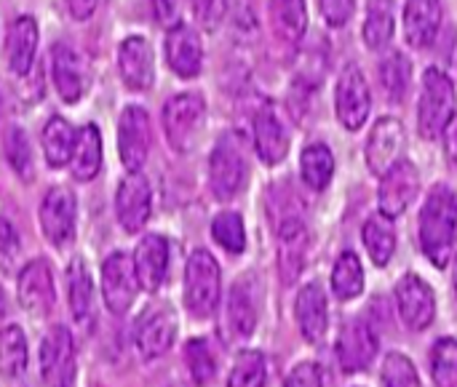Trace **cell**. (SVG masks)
I'll use <instances>...</instances> for the list:
<instances>
[{
	"label": "cell",
	"mask_w": 457,
	"mask_h": 387,
	"mask_svg": "<svg viewBox=\"0 0 457 387\" xmlns=\"http://www.w3.org/2000/svg\"><path fill=\"white\" fill-rule=\"evenodd\" d=\"M364 289V270H361V262L353 251H345L337 257L335 262V270H332V292L337 300H353L359 297Z\"/></svg>",
	"instance_id": "obj_31"
},
{
	"label": "cell",
	"mask_w": 457,
	"mask_h": 387,
	"mask_svg": "<svg viewBox=\"0 0 457 387\" xmlns=\"http://www.w3.org/2000/svg\"><path fill=\"white\" fill-rule=\"evenodd\" d=\"M297 324L300 332L308 342H321L327 334V324H329V313H327V294L319 284H308L300 294H297Z\"/></svg>",
	"instance_id": "obj_21"
},
{
	"label": "cell",
	"mask_w": 457,
	"mask_h": 387,
	"mask_svg": "<svg viewBox=\"0 0 457 387\" xmlns=\"http://www.w3.org/2000/svg\"><path fill=\"white\" fill-rule=\"evenodd\" d=\"M445 142H447V155L457 166V118L450 120V126L445 128Z\"/></svg>",
	"instance_id": "obj_49"
},
{
	"label": "cell",
	"mask_w": 457,
	"mask_h": 387,
	"mask_svg": "<svg viewBox=\"0 0 457 387\" xmlns=\"http://www.w3.org/2000/svg\"><path fill=\"white\" fill-rule=\"evenodd\" d=\"M16 294H19L21 308L29 316H35V318L48 316L56 305V289H54L51 268L43 259L24 265L19 273V281H16Z\"/></svg>",
	"instance_id": "obj_8"
},
{
	"label": "cell",
	"mask_w": 457,
	"mask_h": 387,
	"mask_svg": "<svg viewBox=\"0 0 457 387\" xmlns=\"http://www.w3.org/2000/svg\"><path fill=\"white\" fill-rule=\"evenodd\" d=\"M404 150V128L394 118H380L372 128V136L367 142V163L375 174H386L394 163L402 161Z\"/></svg>",
	"instance_id": "obj_17"
},
{
	"label": "cell",
	"mask_w": 457,
	"mask_h": 387,
	"mask_svg": "<svg viewBox=\"0 0 457 387\" xmlns=\"http://www.w3.org/2000/svg\"><path fill=\"white\" fill-rule=\"evenodd\" d=\"M265 380H268L265 356L257 350H246L238 356L230 377H228V387H265Z\"/></svg>",
	"instance_id": "obj_38"
},
{
	"label": "cell",
	"mask_w": 457,
	"mask_h": 387,
	"mask_svg": "<svg viewBox=\"0 0 457 387\" xmlns=\"http://www.w3.org/2000/svg\"><path fill=\"white\" fill-rule=\"evenodd\" d=\"M394 37V0H370L364 40L370 48H383Z\"/></svg>",
	"instance_id": "obj_33"
},
{
	"label": "cell",
	"mask_w": 457,
	"mask_h": 387,
	"mask_svg": "<svg viewBox=\"0 0 457 387\" xmlns=\"http://www.w3.org/2000/svg\"><path fill=\"white\" fill-rule=\"evenodd\" d=\"M353 5H356V0H319V8H321L327 24H332V27H343L351 19Z\"/></svg>",
	"instance_id": "obj_43"
},
{
	"label": "cell",
	"mask_w": 457,
	"mask_h": 387,
	"mask_svg": "<svg viewBox=\"0 0 457 387\" xmlns=\"http://www.w3.org/2000/svg\"><path fill=\"white\" fill-rule=\"evenodd\" d=\"M166 59H169V67L179 78H195L201 72V62H204V48H201L198 32L182 21L174 24L166 35Z\"/></svg>",
	"instance_id": "obj_18"
},
{
	"label": "cell",
	"mask_w": 457,
	"mask_h": 387,
	"mask_svg": "<svg viewBox=\"0 0 457 387\" xmlns=\"http://www.w3.org/2000/svg\"><path fill=\"white\" fill-rule=\"evenodd\" d=\"M370 115V88L359 67L343 70L337 80V118L348 131H356L364 126Z\"/></svg>",
	"instance_id": "obj_14"
},
{
	"label": "cell",
	"mask_w": 457,
	"mask_h": 387,
	"mask_svg": "<svg viewBox=\"0 0 457 387\" xmlns=\"http://www.w3.org/2000/svg\"><path fill=\"white\" fill-rule=\"evenodd\" d=\"M96 3H99V0H67L70 13H72L75 19H88V16L94 13Z\"/></svg>",
	"instance_id": "obj_48"
},
{
	"label": "cell",
	"mask_w": 457,
	"mask_h": 387,
	"mask_svg": "<svg viewBox=\"0 0 457 387\" xmlns=\"http://www.w3.org/2000/svg\"><path fill=\"white\" fill-rule=\"evenodd\" d=\"M225 8H228V0H193L195 19L204 27H214L225 16Z\"/></svg>",
	"instance_id": "obj_45"
},
{
	"label": "cell",
	"mask_w": 457,
	"mask_h": 387,
	"mask_svg": "<svg viewBox=\"0 0 457 387\" xmlns=\"http://www.w3.org/2000/svg\"><path fill=\"white\" fill-rule=\"evenodd\" d=\"M35 48H37V24L32 16H19L16 21H11L8 35H5V59L11 72L16 75H27L35 59Z\"/></svg>",
	"instance_id": "obj_22"
},
{
	"label": "cell",
	"mask_w": 457,
	"mask_h": 387,
	"mask_svg": "<svg viewBox=\"0 0 457 387\" xmlns=\"http://www.w3.org/2000/svg\"><path fill=\"white\" fill-rule=\"evenodd\" d=\"M75 142H78L75 128L64 118H51L43 128V152H46L48 166H54V169L67 166L72 161Z\"/></svg>",
	"instance_id": "obj_26"
},
{
	"label": "cell",
	"mask_w": 457,
	"mask_h": 387,
	"mask_svg": "<svg viewBox=\"0 0 457 387\" xmlns=\"http://www.w3.org/2000/svg\"><path fill=\"white\" fill-rule=\"evenodd\" d=\"M153 13L163 27L179 24V0H153Z\"/></svg>",
	"instance_id": "obj_46"
},
{
	"label": "cell",
	"mask_w": 457,
	"mask_h": 387,
	"mask_svg": "<svg viewBox=\"0 0 457 387\" xmlns=\"http://www.w3.org/2000/svg\"><path fill=\"white\" fill-rule=\"evenodd\" d=\"M174 337H177V321H174V313L169 308L147 310L139 318L137 332H134L137 348H139L142 358H147V361L169 353V348L174 345Z\"/></svg>",
	"instance_id": "obj_15"
},
{
	"label": "cell",
	"mask_w": 457,
	"mask_h": 387,
	"mask_svg": "<svg viewBox=\"0 0 457 387\" xmlns=\"http://www.w3.org/2000/svg\"><path fill=\"white\" fill-rule=\"evenodd\" d=\"M246 179V163L233 139H222L209 161V185L220 201H230Z\"/></svg>",
	"instance_id": "obj_11"
},
{
	"label": "cell",
	"mask_w": 457,
	"mask_h": 387,
	"mask_svg": "<svg viewBox=\"0 0 457 387\" xmlns=\"http://www.w3.org/2000/svg\"><path fill=\"white\" fill-rule=\"evenodd\" d=\"M457 243V195L450 187H434L420 214V246L436 268H447Z\"/></svg>",
	"instance_id": "obj_1"
},
{
	"label": "cell",
	"mask_w": 457,
	"mask_h": 387,
	"mask_svg": "<svg viewBox=\"0 0 457 387\" xmlns=\"http://www.w3.org/2000/svg\"><path fill=\"white\" fill-rule=\"evenodd\" d=\"M453 118H455V83L442 70H428L423 78L418 128L426 139H436L445 134Z\"/></svg>",
	"instance_id": "obj_2"
},
{
	"label": "cell",
	"mask_w": 457,
	"mask_h": 387,
	"mask_svg": "<svg viewBox=\"0 0 457 387\" xmlns=\"http://www.w3.org/2000/svg\"><path fill=\"white\" fill-rule=\"evenodd\" d=\"M40 227L48 243L67 246L75 238V195L64 187H54L46 193L40 203Z\"/></svg>",
	"instance_id": "obj_10"
},
{
	"label": "cell",
	"mask_w": 457,
	"mask_h": 387,
	"mask_svg": "<svg viewBox=\"0 0 457 387\" xmlns=\"http://www.w3.org/2000/svg\"><path fill=\"white\" fill-rule=\"evenodd\" d=\"M364 246L372 257L375 265H388V259L396 251V230L391 217L386 214H372L364 225Z\"/></svg>",
	"instance_id": "obj_29"
},
{
	"label": "cell",
	"mask_w": 457,
	"mask_h": 387,
	"mask_svg": "<svg viewBox=\"0 0 457 387\" xmlns=\"http://www.w3.org/2000/svg\"><path fill=\"white\" fill-rule=\"evenodd\" d=\"M120 78L131 91H145L153 86V48L145 37H126L118 48Z\"/></svg>",
	"instance_id": "obj_20"
},
{
	"label": "cell",
	"mask_w": 457,
	"mask_h": 387,
	"mask_svg": "<svg viewBox=\"0 0 457 387\" xmlns=\"http://www.w3.org/2000/svg\"><path fill=\"white\" fill-rule=\"evenodd\" d=\"M284 387H321V372H319L316 364L303 361V364H297V366L289 372Z\"/></svg>",
	"instance_id": "obj_44"
},
{
	"label": "cell",
	"mask_w": 457,
	"mask_h": 387,
	"mask_svg": "<svg viewBox=\"0 0 457 387\" xmlns=\"http://www.w3.org/2000/svg\"><path fill=\"white\" fill-rule=\"evenodd\" d=\"M204 112H206V104L198 94H179L166 102L163 128H166V139L171 142L174 150L185 152L193 144V139L204 123Z\"/></svg>",
	"instance_id": "obj_5"
},
{
	"label": "cell",
	"mask_w": 457,
	"mask_h": 387,
	"mask_svg": "<svg viewBox=\"0 0 457 387\" xmlns=\"http://www.w3.org/2000/svg\"><path fill=\"white\" fill-rule=\"evenodd\" d=\"M410 75H412V67H410V59L399 51L388 54L383 62H380V86L386 91V96L391 102H402L407 88H410Z\"/></svg>",
	"instance_id": "obj_34"
},
{
	"label": "cell",
	"mask_w": 457,
	"mask_h": 387,
	"mask_svg": "<svg viewBox=\"0 0 457 387\" xmlns=\"http://www.w3.org/2000/svg\"><path fill=\"white\" fill-rule=\"evenodd\" d=\"M257 326V308H254V297L244 284H236L228 300V329L233 337L246 340Z\"/></svg>",
	"instance_id": "obj_30"
},
{
	"label": "cell",
	"mask_w": 457,
	"mask_h": 387,
	"mask_svg": "<svg viewBox=\"0 0 457 387\" xmlns=\"http://www.w3.org/2000/svg\"><path fill=\"white\" fill-rule=\"evenodd\" d=\"M300 166H303V177H305L308 187H313L316 193H321L332 182L335 158H332V150L327 144H311V147H305Z\"/></svg>",
	"instance_id": "obj_32"
},
{
	"label": "cell",
	"mask_w": 457,
	"mask_h": 387,
	"mask_svg": "<svg viewBox=\"0 0 457 387\" xmlns=\"http://www.w3.org/2000/svg\"><path fill=\"white\" fill-rule=\"evenodd\" d=\"M67 292H70V310L78 321H86L91 313V302H94V286H91V276L88 268L83 262H72L67 270Z\"/></svg>",
	"instance_id": "obj_35"
},
{
	"label": "cell",
	"mask_w": 457,
	"mask_h": 387,
	"mask_svg": "<svg viewBox=\"0 0 457 387\" xmlns=\"http://www.w3.org/2000/svg\"><path fill=\"white\" fill-rule=\"evenodd\" d=\"M455 294H457V262H455Z\"/></svg>",
	"instance_id": "obj_50"
},
{
	"label": "cell",
	"mask_w": 457,
	"mask_h": 387,
	"mask_svg": "<svg viewBox=\"0 0 457 387\" xmlns=\"http://www.w3.org/2000/svg\"><path fill=\"white\" fill-rule=\"evenodd\" d=\"M185 364H187L190 380L198 387L206 385L214 377V372H217L214 356H212V350H209V345L204 340H190L185 345Z\"/></svg>",
	"instance_id": "obj_40"
},
{
	"label": "cell",
	"mask_w": 457,
	"mask_h": 387,
	"mask_svg": "<svg viewBox=\"0 0 457 387\" xmlns=\"http://www.w3.org/2000/svg\"><path fill=\"white\" fill-rule=\"evenodd\" d=\"M420 190V177L418 169L410 161H399L394 163L380 182V214L396 219L399 214H404L410 209V203L415 201Z\"/></svg>",
	"instance_id": "obj_13"
},
{
	"label": "cell",
	"mask_w": 457,
	"mask_h": 387,
	"mask_svg": "<svg viewBox=\"0 0 457 387\" xmlns=\"http://www.w3.org/2000/svg\"><path fill=\"white\" fill-rule=\"evenodd\" d=\"M375 356H378V337L364 321H353L340 332L337 361H340L343 372H348V375L364 372L375 361Z\"/></svg>",
	"instance_id": "obj_16"
},
{
	"label": "cell",
	"mask_w": 457,
	"mask_h": 387,
	"mask_svg": "<svg viewBox=\"0 0 457 387\" xmlns=\"http://www.w3.org/2000/svg\"><path fill=\"white\" fill-rule=\"evenodd\" d=\"M5 155H8V163L16 174H21L24 179L32 177V152H29V142H27V134L16 126L8 128L5 134Z\"/></svg>",
	"instance_id": "obj_42"
},
{
	"label": "cell",
	"mask_w": 457,
	"mask_h": 387,
	"mask_svg": "<svg viewBox=\"0 0 457 387\" xmlns=\"http://www.w3.org/2000/svg\"><path fill=\"white\" fill-rule=\"evenodd\" d=\"M16 251H19V238H16V233H13V227H11L5 219H0V257L5 259V265L13 259Z\"/></svg>",
	"instance_id": "obj_47"
},
{
	"label": "cell",
	"mask_w": 457,
	"mask_h": 387,
	"mask_svg": "<svg viewBox=\"0 0 457 387\" xmlns=\"http://www.w3.org/2000/svg\"><path fill=\"white\" fill-rule=\"evenodd\" d=\"M431 377L436 387H457V340L442 337L431 348Z\"/></svg>",
	"instance_id": "obj_37"
},
{
	"label": "cell",
	"mask_w": 457,
	"mask_h": 387,
	"mask_svg": "<svg viewBox=\"0 0 457 387\" xmlns=\"http://www.w3.org/2000/svg\"><path fill=\"white\" fill-rule=\"evenodd\" d=\"M153 211V193L139 171H131L115 193V214L126 233H139Z\"/></svg>",
	"instance_id": "obj_7"
},
{
	"label": "cell",
	"mask_w": 457,
	"mask_h": 387,
	"mask_svg": "<svg viewBox=\"0 0 457 387\" xmlns=\"http://www.w3.org/2000/svg\"><path fill=\"white\" fill-rule=\"evenodd\" d=\"M131 259H134L139 286L145 292H158L169 270V243L161 235H145Z\"/></svg>",
	"instance_id": "obj_19"
},
{
	"label": "cell",
	"mask_w": 457,
	"mask_h": 387,
	"mask_svg": "<svg viewBox=\"0 0 457 387\" xmlns=\"http://www.w3.org/2000/svg\"><path fill=\"white\" fill-rule=\"evenodd\" d=\"M51 75L59 96L64 102H78L86 91V75L78 54L70 45H56L51 51Z\"/></svg>",
	"instance_id": "obj_23"
},
{
	"label": "cell",
	"mask_w": 457,
	"mask_h": 387,
	"mask_svg": "<svg viewBox=\"0 0 457 387\" xmlns=\"http://www.w3.org/2000/svg\"><path fill=\"white\" fill-rule=\"evenodd\" d=\"M118 150L129 171H139L150 152V118L142 107H126L118 123Z\"/></svg>",
	"instance_id": "obj_12"
},
{
	"label": "cell",
	"mask_w": 457,
	"mask_h": 387,
	"mask_svg": "<svg viewBox=\"0 0 457 387\" xmlns=\"http://www.w3.org/2000/svg\"><path fill=\"white\" fill-rule=\"evenodd\" d=\"M0 369L8 377H19L27 369V340L19 326H5L0 332Z\"/></svg>",
	"instance_id": "obj_36"
},
{
	"label": "cell",
	"mask_w": 457,
	"mask_h": 387,
	"mask_svg": "<svg viewBox=\"0 0 457 387\" xmlns=\"http://www.w3.org/2000/svg\"><path fill=\"white\" fill-rule=\"evenodd\" d=\"M40 377L46 387L75 385V340L64 326H54L40 342Z\"/></svg>",
	"instance_id": "obj_4"
},
{
	"label": "cell",
	"mask_w": 457,
	"mask_h": 387,
	"mask_svg": "<svg viewBox=\"0 0 457 387\" xmlns=\"http://www.w3.org/2000/svg\"><path fill=\"white\" fill-rule=\"evenodd\" d=\"M396 308L407 329L423 332L436 316V300L431 286L420 276H404L396 284Z\"/></svg>",
	"instance_id": "obj_9"
},
{
	"label": "cell",
	"mask_w": 457,
	"mask_h": 387,
	"mask_svg": "<svg viewBox=\"0 0 457 387\" xmlns=\"http://www.w3.org/2000/svg\"><path fill=\"white\" fill-rule=\"evenodd\" d=\"M442 27V3L439 0H407L404 8V32L407 40L418 48H426Z\"/></svg>",
	"instance_id": "obj_24"
},
{
	"label": "cell",
	"mask_w": 457,
	"mask_h": 387,
	"mask_svg": "<svg viewBox=\"0 0 457 387\" xmlns=\"http://www.w3.org/2000/svg\"><path fill=\"white\" fill-rule=\"evenodd\" d=\"M139 281H137V270H134V259L115 251L104 259L102 265V294H104V305L115 313L123 316L134 297H137Z\"/></svg>",
	"instance_id": "obj_6"
},
{
	"label": "cell",
	"mask_w": 457,
	"mask_h": 387,
	"mask_svg": "<svg viewBox=\"0 0 457 387\" xmlns=\"http://www.w3.org/2000/svg\"><path fill=\"white\" fill-rule=\"evenodd\" d=\"M254 144H257L260 158L270 166L284 161V155H287L289 136L270 107H262L254 118Z\"/></svg>",
	"instance_id": "obj_25"
},
{
	"label": "cell",
	"mask_w": 457,
	"mask_h": 387,
	"mask_svg": "<svg viewBox=\"0 0 457 387\" xmlns=\"http://www.w3.org/2000/svg\"><path fill=\"white\" fill-rule=\"evenodd\" d=\"M212 235L214 241L230 251V254H241L246 246V230H244V219L236 211H222L217 214V219L212 222Z\"/></svg>",
	"instance_id": "obj_39"
},
{
	"label": "cell",
	"mask_w": 457,
	"mask_h": 387,
	"mask_svg": "<svg viewBox=\"0 0 457 387\" xmlns=\"http://www.w3.org/2000/svg\"><path fill=\"white\" fill-rule=\"evenodd\" d=\"M70 163H72V177L80 182H88L99 174V169H102V139H99L96 126H86L78 134L75 152H72Z\"/></svg>",
	"instance_id": "obj_27"
},
{
	"label": "cell",
	"mask_w": 457,
	"mask_h": 387,
	"mask_svg": "<svg viewBox=\"0 0 457 387\" xmlns=\"http://www.w3.org/2000/svg\"><path fill=\"white\" fill-rule=\"evenodd\" d=\"M270 21L281 40L297 43L308 27L305 0H270Z\"/></svg>",
	"instance_id": "obj_28"
},
{
	"label": "cell",
	"mask_w": 457,
	"mask_h": 387,
	"mask_svg": "<svg viewBox=\"0 0 457 387\" xmlns=\"http://www.w3.org/2000/svg\"><path fill=\"white\" fill-rule=\"evenodd\" d=\"M220 305V265L217 259L198 249L190 254L185 268V308L195 318H209Z\"/></svg>",
	"instance_id": "obj_3"
},
{
	"label": "cell",
	"mask_w": 457,
	"mask_h": 387,
	"mask_svg": "<svg viewBox=\"0 0 457 387\" xmlns=\"http://www.w3.org/2000/svg\"><path fill=\"white\" fill-rule=\"evenodd\" d=\"M380 375H383V385L386 387H423L415 364L407 356H402V353L386 356Z\"/></svg>",
	"instance_id": "obj_41"
}]
</instances>
